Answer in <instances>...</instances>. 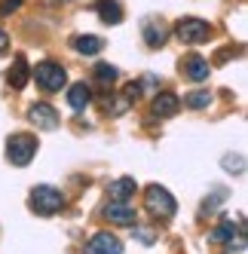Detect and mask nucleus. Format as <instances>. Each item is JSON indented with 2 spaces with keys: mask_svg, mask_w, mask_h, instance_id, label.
<instances>
[{
  "mask_svg": "<svg viewBox=\"0 0 248 254\" xmlns=\"http://www.w3.org/2000/svg\"><path fill=\"white\" fill-rule=\"evenodd\" d=\"M31 208L37 214H43V217H52V214H59L64 208V193L49 187V184H40V187L31 190Z\"/></svg>",
  "mask_w": 248,
  "mask_h": 254,
  "instance_id": "nucleus-1",
  "label": "nucleus"
},
{
  "mask_svg": "<svg viewBox=\"0 0 248 254\" xmlns=\"http://www.w3.org/2000/svg\"><path fill=\"white\" fill-rule=\"evenodd\" d=\"M144 205H147V211L153 214V217H169L178 211V202H175V196L166 190V187H159V184H150L147 190H144Z\"/></svg>",
  "mask_w": 248,
  "mask_h": 254,
  "instance_id": "nucleus-2",
  "label": "nucleus"
},
{
  "mask_svg": "<svg viewBox=\"0 0 248 254\" xmlns=\"http://www.w3.org/2000/svg\"><path fill=\"white\" fill-rule=\"evenodd\" d=\"M34 153H37V138L28 135V132L12 135V138L6 141V159L12 162V166H19V169L28 166V162L34 159Z\"/></svg>",
  "mask_w": 248,
  "mask_h": 254,
  "instance_id": "nucleus-3",
  "label": "nucleus"
},
{
  "mask_svg": "<svg viewBox=\"0 0 248 254\" xmlns=\"http://www.w3.org/2000/svg\"><path fill=\"white\" fill-rule=\"evenodd\" d=\"M175 34H178V40L187 43V46H199L211 37V25L205 19H196V15H187L175 25Z\"/></svg>",
  "mask_w": 248,
  "mask_h": 254,
  "instance_id": "nucleus-4",
  "label": "nucleus"
},
{
  "mask_svg": "<svg viewBox=\"0 0 248 254\" xmlns=\"http://www.w3.org/2000/svg\"><path fill=\"white\" fill-rule=\"evenodd\" d=\"M34 77H37V86L43 89V92H62L64 83H67L64 67L56 64V62H40L37 67H34Z\"/></svg>",
  "mask_w": 248,
  "mask_h": 254,
  "instance_id": "nucleus-5",
  "label": "nucleus"
},
{
  "mask_svg": "<svg viewBox=\"0 0 248 254\" xmlns=\"http://www.w3.org/2000/svg\"><path fill=\"white\" fill-rule=\"evenodd\" d=\"M83 254H123V239H117L114 233H95L86 242Z\"/></svg>",
  "mask_w": 248,
  "mask_h": 254,
  "instance_id": "nucleus-6",
  "label": "nucleus"
},
{
  "mask_svg": "<svg viewBox=\"0 0 248 254\" xmlns=\"http://www.w3.org/2000/svg\"><path fill=\"white\" fill-rule=\"evenodd\" d=\"M28 117H31V123L37 126V129H46V132H52V129H59V111L52 104H31V111H28Z\"/></svg>",
  "mask_w": 248,
  "mask_h": 254,
  "instance_id": "nucleus-7",
  "label": "nucleus"
},
{
  "mask_svg": "<svg viewBox=\"0 0 248 254\" xmlns=\"http://www.w3.org/2000/svg\"><path fill=\"white\" fill-rule=\"evenodd\" d=\"M141 34H144V40H147V46H153V49H159L166 43V37H169V25L163 22V19H144L141 22Z\"/></svg>",
  "mask_w": 248,
  "mask_h": 254,
  "instance_id": "nucleus-8",
  "label": "nucleus"
},
{
  "mask_svg": "<svg viewBox=\"0 0 248 254\" xmlns=\"http://www.w3.org/2000/svg\"><path fill=\"white\" fill-rule=\"evenodd\" d=\"M104 217H108L111 224H120V227H135V208L129 202H114L104 208Z\"/></svg>",
  "mask_w": 248,
  "mask_h": 254,
  "instance_id": "nucleus-9",
  "label": "nucleus"
},
{
  "mask_svg": "<svg viewBox=\"0 0 248 254\" xmlns=\"http://www.w3.org/2000/svg\"><path fill=\"white\" fill-rule=\"evenodd\" d=\"M208 62L202 59V56H187L184 62H181V74L187 77V80H193V83H202V80H208Z\"/></svg>",
  "mask_w": 248,
  "mask_h": 254,
  "instance_id": "nucleus-10",
  "label": "nucleus"
},
{
  "mask_svg": "<svg viewBox=\"0 0 248 254\" xmlns=\"http://www.w3.org/2000/svg\"><path fill=\"white\" fill-rule=\"evenodd\" d=\"M181 111V98L178 95H172V92H159L153 98V114L156 117H175Z\"/></svg>",
  "mask_w": 248,
  "mask_h": 254,
  "instance_id": "nucleus-11",
  "label": "nucleus"
},
{
  "mask_svg": "<svg viewBox=\"0 0 248 254\" xmlns=\"http://www.w3.org/2000/svg\"><path fill=\"white\" fill-rule=\"evenodd\" d=\"M111 199L114 202H129V199L135 196V178H117V181H111Z\"/></svg>",
  "mask_w": 248,
  "mask_h": 254,
  "instance_id": "nucleus-12",
  "label": "nucleus"
},
{
  "mask_svg": "<svg viewBox=\"0 0 248 254\" xmlns=\"http://www.w3.org/2000/svg\"><path fill=\"white\" fill-rule=\"evenodd\" d=\"M95 12L101 15V22H108V25H120L123 22V6L117 3V0H98Z\"/></svg>",
  "mask_w": 248,
  "mask_h": 254,
  "instance_id": "nucleus-13",
  "label": "nucleus"
},
{
  "mask_svg": "<svg viewBox=\"0 0 248 254\" xmlns=\"http://www.w3.org/2000/svg\"><path fill=\"white\" fill-rule=\"evenodd\" d=\"M92 101V89L86 86V83H74L70 86V92H67V104L74 107V111H86V104Z\"/></svg>",
  "mask_w": 248,
  "mask_h": 254,
  "instance_id": "nucleus-14",
  "label": "nucleus"
},
{
  "mask_svg": "<svg viewBox=\"0 0 248 254\" xmlns=\"http://www.w3.org/2000/svg\"><path fill=\"white\" fill-rule=\"evenodd\" d=\"M74 49L80 52V56H98V52L104 49V40L95 37V34H80V37H74Z\"/></svg>",
  "mask_w": 248,
  "mask_h": 254,
  "instance_id": "nucleus-15",
  "label": "nucleus"
},
{
  "mask_svg": "<svg viewBox=\"0 0 248 254\" xmlns=\"http://www.w3.org/2000/svg\"><path fill=\"white\" fill-rule=\"evenodd\" d=\"M239 230H242V224H233L230 217H224V224L211 230V233H208V239H211V242H230V239H236V233H239Z\"/></svg>",
  "mask_w": 248,
  "mask_h": 254,
  "instance_id": "nucleus-16",
  "label": "nucleus"
},
{
  "mask_svg": "<svg viewBox=\"0 0 248 254\" xmlns=\"http://www.w3.org/2000/svg\"><path fill=\"white\" fill-rule=\"evenodd\" d=\"M9 83H12L15 89H25V83H28V64H25L22 56L15 59V64H12V70H9Z\"/></svg>",
  "mask_w": 248,
  "mask_h": 254,
  "instance_id": "nucleus-17",
  "label": "nucleus"
},
{
  "mask_svg": "<svg viewBox=\"0 0 248 254\" xmlns=\"http://www.w3.org/2000/svg\"><path fill=\"white\" fill-rule=\"evenodd\" d=\"M184 104H187V107H193V111H202V107H208V104H211V92H205V89H196V92L184 95Z\"/></svg>",
  "mask_w": 248,
  "mask_h": 254,
  "instance_id": "nucleus-18",
  "label": "nucleus"
},
{
  "mask_svg": "<svg viewBox=\"0 0 248 254\" xmlns=\"http://www.w3.org/2000/svg\"><path fill=\"white\" fill-rule=\"evenodd\" d=\"M117 77H120V70H117L114 64H95V80H98L101 86H111Z\"/></svg>",
  "mask_w": 248,
  "mask_h": 254,
  "instance_id": "nucleus-19",
  "label": "nucleus"
},
{
  "mask_svg": "<svg viewBox=\"0 0 248 254\" xmlns=\"http://www.w3.org/2000/svg\"><path fill=\"white\" fill-rule=\"evenodd\" d=\"M224 169L233 172V175H242L245 172V159L242 156H224Z\"/></svg>",
  "mask_w": 248,
  "mask_h": 254,
  "instance_id": "nucleus-20",
  "label": "nucleus"
},
{
  "mask_svg": "<svg viewBox=\"0 0 248 254\" xmlns=\"http://www.w3.org/2000/svg\"><path fill=\"white\" fill-rule=\"evenodd\" d=\"M135 236H138L141 245H153V242H156V236H153L150 230H141V227H135Z\"/></svg>",
  "mask_w": 248,
  "mask_h": 254,
  "instance_id": "nucleus-21",
  "label": "nucleus"
},
{
  "mask_svg": "<svg viewBox=\"0 0 248 254\" xmlns=\"http://www.w3.org/2000/svg\"><path fill=\"white\" fill-rule=\"evenodd\" d=\"M19 6H22V0H3V3H0V12L6 15V12H12V9H19Z\"/></svg>",
  "mask_w": 248,
  "mask_h": 254,
  "instance_id": "nucleus-22",
  "label": "nucleus"
},
{
  "mask_svg": "<svg viewBox=\"0 0 248 254\" xmlns=\"http://www.w3.org/2000/svg\"><path fill=\"white\" fill-rule=\"evenodd\" d=\"M6 46H9V34H6V31H0V56L6 52Z\"/></svg>",
  "mask_w": 248,
  "mask_h": 254,
  "instance_id": "nucleus-23",
  "label": "nucleus"
}]
</instances>
